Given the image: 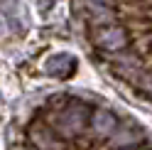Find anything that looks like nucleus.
<instances>
[{
  "label": "nucleus",
  "mask_w": 152,
  "mask_h": 150,
  "mask_svg": "<svg viewBox=\"0 0 152 150\" xmlns=\"http://www.w3.org/2000/svg\"><path fill=\"white\" fill-rule=\"evenodd\" d=\"M86 118H88V108L86 106H83V104H71L66 111L59 113V118H56V128H59L66 138H74V135H79L83 130Z\"/></svg>",
  "instance_id": "obj_1"
},
{
  "label": "nucleus",
  "mask_w": 152,
  "mask_h": 150,
  "mask_svg": "<svg viewBox=\"0 0 152 150\" xmlns=\"http://www.w3.org/2000/svg\"><path fill=\"white\" fill-rule=\"evenodd\" d=\"M96 44L106 52H115V49L128 44V32L123 27H115V25L101 27V30H96Z\"/></svg>",
  "instance_id": "obj_2"
},
{
  "label": "nucleus",
  "mask_w": 152,
  "mask_h": 150,
  "mask_svg": "<svg viewBox=\"0 0 152 150\" xmlns=\"http://www.w3.org/2000/svg\"><path fill=\"white\" fill-rule=\"evenodd\" d=\"M0 10H3V15L7 17V25L15 32H22L27 27V12L20 0H0Z\"/></svg>",
  "instance_id": "obj_3"
},
{
  "label": "nucleus",
  "mask_w": 152,
  "mask_h": 150,
  "mask_svg": "<svg viewBox=\"0 0 152 150\" xmlns=\"http://www.w3.org/2000/svg\"><path fill=\"white\" fill-rule=\"evenodd\" d=\"M74 67H76V59L71 54H54V57H49L47 64H44L47 74L54 76V79H66L74 71Z\"/></svg>",
  "instance_id": "obj_4"
},
{
  "label": "nucleus",
  "mask_w": 152,
  "mask_h": 150,
  "mask_svg": "<svg viewBox=\"0 0 152 150\" xmlns=\"http://www.w3.org/2000/svg\"><path fill=\"white\" fill-rule=\"evenodd\" d=\"M115 126H118V121H115V116H113L110 111H96L93 118H91V128L96 130L98 135H110L113 130H115Z\"/></svg>",
  "instance_id": "obj_5"
},
{
  "label": "nucleus",
  "mask_w": 152,
  "mask_h": 150,
  "mask_svg": "<svg viewBox=\"0 0 152 150\" xmlns=\"http://www.w3.org/2000/svg\"><path fill=\"white\" fill-rule=\"evenodd\" d=\"M113 0H79V5H86L88 10H96V7H108Z\"/></svg>",
  "instance_id": "obj_6"
},
{
  "label": "nucleus",
  "mask_w": 152,
  "mask_h": 150,
  "mask_svg": "<svg viewBox=\"0 0 152 150\" xmlns=\"http://www.w3.org/2000/svg\"><path fill=\"white\" fill-rule=\"evenodd\" d=\"M37 5H39V10H42V12H49L52 7L56 5V0H39V3H37Z\"/></svg>",
  "instance_id": "obj_7"
},
{
  "label": "nucleus",
  "mask_w": 152,
  "mask_h": 150,
  "mask_svg": "<svg viewBox=\"0 0 152 150\" xmlns=\"http://www.w3.org/2000/svg\"><path fill=\"white\" fill-rule=\"evenodd\" d=\"M142 89H145V91L150 93V96H152V74H150V76H147L145 81H142Z\"/></svg>",
  "instance_id": "obj_8"
}]
</instances>
